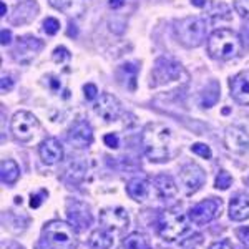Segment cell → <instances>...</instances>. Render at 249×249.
<instances>
[{
  "label": "cell",
  "instance_id": "10",
  "mask_svg": "<svg viewBox=\"0 0 249 249\" xmlns=\"http://www.w3.org/2000/svg\"><path fill=\"white\" fill-rule=\"evenodd\" d=\"M68 223L77 231H85L91 224V214L85 203L82 201H70L67 204Z\"/></svg>",
  "mask_w": 249,
  "mask_h": 249
},
{
  "label": "cell",
  "instance_id": "6",
  "mask_svg": "<svg viewBox=\"0 0 249 249\" xmlns=\"http://www.w3.org/2000/svg\"><path fill=\"white\" fill-rule=\"evenodd\" d=\"M10 128L18 142L27 143L34 140V136L37 135L40 123L30 111H17L10 122Z\"/></svg>",
  "mask_w": 249,
  "mask_h": 249
},
{
  "label": "cell",
  "instance_id": "37",
  "mask_svg": "<svg viewBox=\"0 0 249 249\" xmlns=\"http://www.w3.org/2000/svg\"><path fill=\"white\" fill-rule=\"evenodd\" d=\"M14 87V82H12L10 77H2V90L3 91H9Z\"/></svg>",
  "mask_w": 249,
  "mask_h": 249
},
{
  "label": "cell",
  "instance_id": "26",
  "mask_svg": "<svg viewBox=\"0 0 249 249\" xmlns=\"http://www.w3.org/2000/svg\"><path fill=\"white\" fill-rule=\"evenodd\" d=\"M234 10L241 18H249V0H234Z\"/></svg>",
  "mask_w": 249,
  "mask_h": 249
},
{
  "label": "cell",
  "instance_id": "18",
  "mask_svg": "<svg viewBox=\"0 0 249 249\" xmlns=\"http://www.w3.org/2000/svg\"><path fill=\"white\" fill-rule=\"evenodd\" d=\"M153 184L156 193L160 195V198H173L178 193V188H176L175 181L168 175H158L153 179Z\"/></svg>",
  "mask_w": 249,
  "mask_h": 249
},
{
  "label": "cell",
  "instance_id": "33",
  "mask_svg": "<svg viewBox=\"0 0 249 249\" xmlns=\"http://www.w3.org/2000/svg\"><path fill=\"white\" fill-rule=\"evenodd\" d=\"M103 142H105L107 146H110V148H118V146H120V140H118V136L113 135V133L105 135V138H103Z\"/></svg>",
  "mask_w": 249,
  "mask_h": 249
},
{
  "label": "cell",
  "instance_id": "38",
  "mask_svg": "<svg viewBox=\"0 0 249 249\" xmlns=\"http://www.w3.org/2000/svg\"><path fill=\"white\" fill-rule=\"evenodd\" d=\"M241 37H243L244 42L249 45V20L243 25V29H241Z\"/></svg>",
  "mask_w": 249,
  "mask_h": 249
},
{
  "label": "cell",
  "instance_id": "13",
  "mask_svg": "<svg viewBox=\"0 0 249 249\" xmlns=\"http://www.w3.org/2000/svg\"><path fill=\"white\" fill-rule=\"evenodd\" d=\"M224 144L232 153L244 155L249 151V135L239 126H230L224 133Z\"/></svg>",
  "mask_w": 249,
  "mask_h": 249
},
{
  "label": "cell",
  "instance_id": "25",
  "mask_svg": "<svg viewBox=\"0 0 249 249\" xmlns=\"http://www.w3.org/2000/svg\"><path fill=\"white\" fill-rule=\"evenodd\" d=\"M232 183V178L228 171H219V175L216 176V181H214V188L218 190H228Z\"/></svg>",
  "mask_w": 249,
  "mask_h": 249
},
{
  "label": "cell",
  "instance_id": "1",
  "mask_svg": "<svg viewBox=\"0 0 249 249\" xmlns=\"http://www.w3.org/2000/svg\"><path fill=\"white\" fill-rule=\"evenodd\" d=\"M170 142L171 131L163 123H148L142 133V144L144 155L150 158V161L163 163L170 158Z\"/></svg>",
  "mask_w": 249,
  "mask_h": 249
},
{
  "label": "cell",
  "instance_id": "14",
  "mask_svg": "<svg viewBox=\"0 0 249 249\" xmlns=\"http://www.w3.org/2000/svg\"><path fill=\"white\" fill-rule=\"evenodd\" d=\"M231 95L241 105L249 107V70H243L236 75L234 78H231L230 82Z\"/></svg>",
  "mask_w": 249,
  "mask_h": 249
},
{
  "label": "cell",
  "instance_id": "24",
  "mask_svg": "<svg viewBox=\"0 0 249 249\" xmlns=\"http://www.w3.org/2000/svg\"><path fill=\"white\" fill-rule=\"evenodd\" d=\"M218 98H219V87H218V83H216V82H213L210 85V88H206V91L203 93L201 105L210 108V107L214 105L216 102H218Z\"/></svg>",
  "mask_w": 249,
  "mask_h": 249
},
{
  "label": "cell",
  "instance_id": "2",
  "mask_svg": "<svg viewBox=\"0 0 249 249\" xmlns=\"http://www.w3.org/2000/svg\"><path fill=\"white\" fill-rule=\"evenodd\" d=\"M243 50V42L239 35L230 29L214 30L208 38V52L213 58L232 60Z\"/></svg>",
  "mask_w": 249,
  "mask_h": 249
},
{
  "label": "cell",
  "instance_id": "39",
  "mask_svg": "<svg viewBox=\"0 0 249 249\" xmlns=\"http://www.w3.org/2000/svg\"><path fill=\"white\" fill-rule=\"evenodd\" d=\"M124 0H110V7L111 9H120V7H123Z\"/></svg>",
  "mask_w": 249,
  "mask_h": 249
},
{
  "label": "cell",
  "instance_id": "11",
  "mask_svg": "<svg viewBox=\"0 0 249 249\" xmlns=\"http://www.w3.org/2000/svg\"><path fill=\"white\" fill-rule=\"evenodd\" d=\"M93 110L103 122L110 123L118 118L120 113H122V105H120V102L116 100V96L110 93H102L98 102L95 103Z\"/></svg>",
  "mask_w": 249,
  "mask_h": 249
},
{
  "label": "cell",
  "instance_id": "23",
  "mask_svg": "<svg viewBox=\"0 0 249 249\" xmlns=\"http://www.w3.org/2000/svg\"><path fill=\"white\" fill-rule=\"evenodd\" d=\"M124 249H151L150 239L142 232H130L123 241Z\"/></svg>",
  "mask_w": 249,
  "mask_h": 249
},
{
  "label": "cell",
  "instance_id": "9",
  "mask_svg": "<svg viewBox=\"0 0 249 249\" xmlns=\"http://www.w3.org/2000/svg\"><path fill=\"white\" fill-rule=\"evenodd\" d=\"M130 223L128 213L123 208H105L100 211V224L108 232H122Z\"/></svg>",
  "mask_w": 249,
  "mask_h": 249
},
{
  "label": "cell",
  "instance_id": "42",
  "mask_svg": "<svg viewBox=\"0 0 249 249\" xmlns=\"http://www.w3.org/2000/svg\"><path fill=\"white\" fill-rule=\"evenodd\" d=\"M244 183H246L248 186H249V178H246V179H244Z\"/></svg>",
  "mask_w": 249,
  "mask_h": 249
},
{
  "label": "cell",
  "instance_id": "21",
  "mask_svg": "<svg viewBox=\"0 0 249 249\" xmlns=\"http://www.w3.org/2000/svg\"><path fill=\"white\" fill-rule=\"evenodd\" d=\"M163 62H164V67H161V63H156V68H155V78L156 80H161V82H164V80H171V78H175L176 75L179 73V65L178 63H175V62H171V60H166V58H163Z\"/></svg>",
  "mask_w": 249,
  "mask_h": 249
},
{
  "label": "cell",
  "instance_id": "19",
  "mask_svg": "<svg viewBox=\"0 0 249 249\" xmlns=\"http://www.w3.org/2000/svg\"><path fill=\"white\" fill-rule=\"evenodd\" d=\"M148 191H150V186H148L146 179L143 178H133L126 184L128 196L135 201H144L148 198Z\"/></svg>",
  "mask_w": 249,
  "mask_h": 249
},
{
  "label": "cell",
  "instance_id": "3",
  "mask_svg": "<svg viewBox=\"0 0 249 249\" xmlns=\"http://www.w3.org/2000/svg\"><path fill=\"white\" fill-rule=\"evenodd\" d=\"M43 239L55 249H75L78 246L77 230L65 221H50L42 230Z\"/></svg>",
  "mask_w": 249,
  "mask_h": 249
},
{
  "label": "cell",
  "instance_id": "16",
  "mask_svg": "<svg viewBox=\"0 0 249 249\" xmlns=\"http://www.w3.org/2000/svg\"><path fill=\"white\" fill-rule=\"evenodd\" d=\"M43 43L35 37H22L18 38V45L14 52V57L18 62H23V55H29V58L32 60L37 55L38 50H42Z\"/></svg>",
  "mask_w": 249,
  "mask_h": 249
},
{
  "label": "cell",
  "instance_id": "36",
  "mask_svg": "<svg viewBox=\"0 0 249 249\" xmlns=\"http://www.w3.org/2000/svg\"><path fill=\"white\" fill-rule=\"evenodd\" d=\"M210 249H232V246L228 241H221V243H213Z\"/></svg>",
  "mask_w": 249,
  "mask_h": 249
},
{
  "label": "cell",
  "instance_id": "41",
  "mask_svg": "<svg viewBox=\"0 0 249 249\" xmlns=\"http://www.w3.org/2000/svg\"><path fill=\"white\" fill-rule=\"evenodd\" d=\"M0 9H2V17H3V15H5V3H2V5H0Z\"/></svg>",
  "mask_w": 249,
  "mask_h": 249
},
{
  "label": "cell",
  "instance_id": "40",
  "mask_svg": "<svg viewBox=\"0 0 249 249\" xmlns=\"http://www.w3.org/2000/svg\"><path fill=\"white\" fill-rule=\"evenodd\" d=\"M193 2V5H196V7H204L206 5V0H191Z\"/></svg>",
  "mask_w": 249,
  "mask_h": 249
},
{
  "label": "cell",
  "instance_id": "35",
  "mask_svg": "<svg viewBox=\"0 0 249 249\" xmlns=\"http://www.w3.org/2000/svg\"><path fill=\"white\" fill-rule=\"evenodd\" d=\"M0 35H2V45H9V43L12 42V34H10V30L3 29L2 32H0Z\"/></svg>",
  "mask_w": 249,
  "mask_h": 249
},
{
  "label": "cell",
  "instance_id": "15",
  "mask_svg": "<svg viewBox=\"0 0 249 249\" xmlns=\"http://www.w3.org/2000/svg\"><path fill=\"white\" fill-rule=\"evenodd\" d=\"M38 155L45 164H57L63 158V148L57 138H47L40 144Z\"/></svg>",
  "mask_w": 249,
  "mask_h": 249
},
{
  "label": "cell",
  "instance_id": "30",
  "mask_svg": "<svg viewBox=\"0 0 249 249\" xmlns=\"http://www.w3.org/2000/svg\"><path fill=\"white\" fill-rule=\"evenodd\" d=\"M236 236H238V239L249 249V226L239 228V230L236 231Z\"/></svg>",
  "mask_w": 249,
  "mask_h": 249
},
{
  "label": "cell",
  "instance_id": "32",
  "mask_svg": "<svg viewBox=\"0 0 249 249\" xmlns=\"http://www.w3.org/2000/svg\"><path fill=\"white\" fill-rule=\"evenodd\" d=\"M48 193L47 191H40L38 195H32V201H30V206L32 208H38L40 204H42L43 199L42 198H47Z\"/></svg>",
  "mask_w": 249,
  "mask_h": 249
},
{
  "label": "cell",
  "instance_id": "4",
  "mask_svg": "<svg viewBox=\"0 0 249 249\" xmlns=\"http://www.w3.org/2000/svg\"><path fill=\"white\" fill-rule=\"evenodd\" d=\"M208 23L201 17H186L176 22V38L188 48H196L206 40Z\"/></svg>",
  "mask_w": 249,
  "mask_h": 249
},
{
  "label": "cell",
  "instance_id": "34",
  "mask_svg": "<svg viewBox=\"0 0 249 249\" xmlns=\"http://www.w3.org/2000/svg\"><path fill=\"white\" fill-rule=\"evenodd\" d=\"M48 2H50L52 7L58 10H67L70 7V0H48Z\"/></svg>",
  "mask_w": 249,
  "mask_h": 249
},
{
  "label": "cell",
  "instance_id": "12",
  "mask_svg": "<svg viewBox=\"0 0 249 249\" xmlns=\"http://www.w3.org/2000/svg\"><path fill=\"white\" fill-rule=\"evenodd\" d=\"M93 142V128L87 120H78L68 130V143L75 148H87Z\"/></svg>",
  "mask_w": 249,
  "mask_h": 249
},
{
  "label": "cell",
  "instance_id": "17",
  "mask_svg": "<svg viewBox=\"0 0 249 249\" xmlns=\"http://www.w3.org/2000/svg\"><path fill=\"white\" fill-rule=\"evenodd\" d=\"M230 218L232 221H246L249 218V196L236 195L230 203Z\"/></svg>",
  "mask_w": 249,
  "mask_h": 249
},
{
  "label": "cell",
  "instance_id": "7",
  "mask_svg": "<svg viewBox=\"0 0 249 249\" xmlns=\"http://www.w3.org/2000/svg\"><path fill=\"white\" fill-rule=\"evenodd\" d=\"M221 206H223V201L218 198L204 199V201L198 203L196 206L190 208L188 218H190V221H193L195 224H198V226H203V224L211 223V221L219 214Z\"/></svg>",
  "mask_w": 249,
  "mask_h": 249
},
{
  "label": "cell",
  "instance_id": "5",
  "mask_svg": "<svg viewBox=\"0 0 249 249\" xmlns=\"http://www.w3.org/2000/svg\"><path fill=\"white\" fill-rule=\"evenodd\" d=\"M183 213L175 210H164L158 216V232L164 241H176L186 234L190 226Z\"/></svg>",
  "mask_w": 249,
  "mask_h": 249
},
{
  "label": "cell",
  "instance_id": "20",
  "mask_svg": "<svg viewBox=\"0 0 249 249\" xmlns=\"http://www.w3.org/2000/svg\"><path fill=\"white\" fill-rule=\"evenodd\" d=\"M0 176H2V183L5 184H15L20 176V168L14 160H3L0 163Z\"/></svg>",
  "mask_w": 249,
  "mask_h": 249
},
{
  "label": "cell",
  "instance_id": "27",
  "mask_svg": "<svg viewBox=\"0 0 249 249\" xmlns=\"http://www.w3.org/2000/svg\"><path fill=\"white\" fill-rule=\"evenodd\" d=\"M43 30H45L48 35H55L60 30V22L53 17H48L43 20Z\"/></svg>",
  "mask_w": 249,
  "mask_h": 249
},
{
  "label": "cell",
  "instance_id": "22",
  "mask_svg": "<svg viewBox=\"0 0 249 249\" xmlns=\"http://www.w3.org/2000/svg\"><path fill=\"white\" fill-rule=\"evenodd\" d=\"M88 246L90 249H110L113 246V238L107 230H95L88 238Z\"/></svg>",
  "mask_w": 249,
  "mask_h": 249
},
{
  "label": "cell",
  "instance_id": "28",
  "mask_svg": "<svg viewBox=\"0 0 249 249\" xmlns=\"http://www.w3.org/2000/svg\"><path fill=\"white\" fill-rule=\"evenodd\" d=\"M191 151L195 155H198V156H201V158H206V160H210L211 158V150H210V146H206L204 143H195L191 146Z\"/></svg>",
  "mask_w": 249,
  "mask_h": 249
},
{
  "label": "cell",
  "instance_id": "29",
  "mask_svg": "<svg viewBox=\"0 0 249 249\" xmlns=\"http://www.w3.org/2000/svg\"><path fill=\"white\" fill-rule=\"evenodd\" d=\"M70 52L67 50L65 47H58V48H55V52H53V60L57 63H65L70 60Z\"/></svg>",
  "mask_w": 249,
  "mask_h": 249
},
{
  "label": "cell",
  "instance_id": "8",
  "mask_svg": "<svg viewBox=\"0 0 249 249\" xmlns=\"http://www.w3.org/2000/svg\"><path fill=\"white\" fill-rule=\"evenodd\" d=\"M179 181H181V186L184 188L186 195H193L206 181V173H204V170L199 164L188 163L179 171Z\"/></svg>",
  "mask_w": 249,
  "mask_h": 249
},
{
  "label": "cell",
  "instance_id": "31",
  "mask_svg": "<svg viewBox=\"0 0 249 249\" xmlns=\"http://www.w3.org/2000/svg\"><path fill=\"white\" fill-rule=\"evenodd\" d=\"M83 91H85L87 100H95L96 96H98V90H96V87L93 83H87V85L83 87Z\"/></svg>",
  "mask_w": 249,
  "mask_h": 249
}]
</instances>
